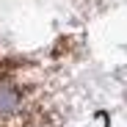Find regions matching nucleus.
<instances>
[{"label": "nucleus", "instance_id": "f257e3e1", "mask_svg": "<svg viewBox=\"0 0 127 127\" xmlns=\"http://www.w3.org/2000/svg\"><path fill=\"white\" fill-rule=\"evenodd\" d=\"M19 108V91L11 83L0 80V113H14Z\"/></svg>", "mask_w": 127, "mask_h": 127}]
</instances>
